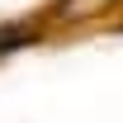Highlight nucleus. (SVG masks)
<instances>
[{
    "instance_id": "obj_1",
    "label": "nucleus",
    "mask_w": 123,
    "mask_h": 123,
    "mask_svg": "<svg viewBox=\"0 0 123 123\" xmlns=\"http://www.w3.org/2000/svg\"><path fill=\"white\" fill-rule=\"evenodd\" d=\"M95 0H57V19H76V14H95Z\"/></svg>"
}]
</instances>
